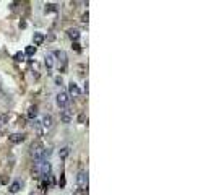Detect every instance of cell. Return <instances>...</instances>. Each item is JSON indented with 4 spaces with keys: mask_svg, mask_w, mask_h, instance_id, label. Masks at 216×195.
<instances>
[{
    "mask_svg": "<svg viewBox=\"0 0 216 195\" xmlns=\"http://www.w3.org/2000/svg\"><path fill=\"white\" fill-rule=\"evenodd\" d=\"M31 153L36 161H39V159H44V145L42 143H34L33 148H31Z\"/></svg>",
    "mask_w": 216,
    "mask_h": 195,
    "instance_id": "cell-1",
    "label": "cell"
},
{
    "mask_svg": "<svg viewBox=\"0 0 216 195\" xmlns=\"http://www.w3.org/2000/svg\"><path fill=\"white\" fill-rule=\"evenodd\" d=\"M77 184L80 187H86L88 189V173L86 171H80L77 174Z\"/></svg>",
    "mask_w": 216,
    "mask_h": 195,
    "instance_id": "cell-2",
    "label": "cell"
},
{
    "mask_svg": "<svg viewBox=\"0 0 216 195\" xmlns=\"http://www.w3.org/2000/svg\"><path fill=\"white\" fill-rule=\"evenodd\" d=\"M52 55L59 59V62H60V70H65V67H67V54L64 52V50H55Z\"/></svg>",
    "mask_w": 216,
    "mask_h": 195,
    "instance_id": "cell-3",
    "label": "cell"
},
{
    "mask_svg": "<svg viewBox=\"0 0 216 195\" xmlns=\"http://www.w3.org/2000/svg\"><path fill=\"white\" fill-rule=\"evenodd\" d=\"M55 101H57V106L59 107H65L68 104V94L65 93V91H60V93L57 94Z\"/></svg>",
    "mask_w": 216,
    "mask_h": 195,
    "instance_id": "cell-4",
    "label": "cell"
},
{
    "mask_svg": "<svg viewBox=\"0 0 216 195\" xmlns=\"http://www.w3.org/2000/svg\"><path fill=\"white\" fill-rule=\"evenodd\" d=\"M68 91H70V94H72L73 97H78L80 94H81V91H80L78 85H77V83H73V82L68 85Z\"/></svg>",
    "mask_w": 216,
    "mask_h": 195,
    "instance_id": "cell-5",
    "label": "cell"
},
{
    "mask_svg": "<svg viewBox=\"0 0 216 195\" xmlns=\"http://www.w3.org/2000/svg\"><path fill=\"white\" fill-rule=\"evenodd\" d=\"M44 39H45V36L42 33H34L33 34V42H34V47L36 46H41L42 42H44Z\"/></svg>",
    "mask_w": 216,
    "mask_h": 195,
    "instance_id": "cell-6",
    "label": "cell"
},
{
    "mask_svg": "<svg viewBox=\"0 0 216 195\" xmlns=\"http://www.w3.org/2000/svg\"><path fill=\"white\" fill-rule=\"evenodd\" d=\"M8 140L11 143H21L23 140H25V135H23V133H11L8 137Z\"/></svg>",
    "mask_w": 216,
    "mask_h": 195,
    "instance_id": "cell-7",
    "label": "cell"
},
{
    "mask_svg": "<svg viewBox=\"0 0 216 195\" xmlns=\"http://www.w3.org/2000/svg\"><path fill=\"white\" fill-rule=\"evenodd\" d=\"M41 125H42V127H45V129H50V127L54 125V119L50 117V116H44V117H42Z\"/></svg>",
    "mask_w": 216,
    "mask_h": 195,
    "instance_id": "cell-8",
    "label": "cell"
},
{
    "mask_svg": "<svg viewBox=\"0 0 216 195\" xmlns=\"http://www.w3.org/2000/svg\"><path fill=\"white\" fill-rule=\"evenodd\" d=\"M44 64H45V67H47V68H52L54 67V55L52 54H45Z\"/></svg>",
    "mask_w": 216,
    "mask_h": 195,
    "instance_id": "cell-9",
    "label": "cell"
},
{
    "mask_svg": "<svg viewBox=\"0 0 216 195\" xmlns=\"http://www.w3.org/2000/svg\"><path fill=\"white\" fill-rule=\"evenodd\" d=\"M67 34H68V38H70L72 41H77V39L80 38V31L78 30H73V28H72V30H68Z\"/></svg>",
    "mask_w": 216,
    "mask_h": 195,
    "instance_id": "cell-10",
    "label": "cell"
},
{
    "mask_svg": "<svg viewBox=\"0 0 216 195\" xmlns=\"http://www.w3.org/2000/svg\"><path fill=\"white\" fill-rule=\"evenodd\" d=\"M60 119H62V122L68 124V122L72 120V116H70V112H68V111H62V114H60Z\"/></svg>",
    "mask_w": 216,
    "mask_h": 195,
    "instance_id": "cell-11",
    "label": "cell"
},
{
    "mask_svg": "<svg viewBox=\"0 0 216 195\" xmlns=\"http://www.w3.org/2000/svg\"><path fill=\"white\" fill-rule=\"evenodd\" d=\"M20 187H21V184H20L18 181H16V182H13V184H11V185L8 187V190H10L11 193H16V192L20 190Z\"/></svg>",
    "mask_w": 216,
    "mask_h": 195,
    "instance_id": "cell-12",
    "label": "cell"
},
{
    "mask_svg": "<svg viewBox=\"0 0 216 195\" xmlns=\"http://www.w3.org/2000/svg\"><path fill=\"white\" fill-rule=\"evenodd\" d=\"M68 154H70V148L68 146H65V148H62V150L59 151V156H60V159H65Z\"/></svg>",
    "mask_w": 216,
    "mask_h": 195,
    "instance_id": "cell-13",
    "label": "cell"
},
{
    "mask_svg": "<svg viewBox=\"0 0 216 195\" xmlns=\"http://www.w3.org/2000/svg\"><path fill=\"white\" fill-rule=\"evenodd\" d=\"M36 116H37V107L36 106L29 107V111H28V117H29V119H36Z\"/></svg>",
    "mask_w": 216,
    "mask_h": 195,
    "instance_id": "cell-14",
    "label": "cell"
},
{
    "mask_svg": "<svg viewBox=\"0 0 216 195\" xmlns=\"http://www.w3.org/2000/svg\"><path fill=\"white\" fill-rule=\"evenodd\" d=\"M34 54H36V47L34 46H28L25 49V55H34Z\"/></svg>",
    "mask_w": 216,
    "mask_h": 195,
    "instance_id": "cell-15",
    "label": "cell"
},
{
    "mask_svg": "<svg viewBox=\"0 0 216 195\" xmlns=\"http://www.w3.org/2000/svg\"><path fill=\"white\" fill-rule=\"evenodd\" d=\"M15 60L16 62H23L25 60V52H16L15 54Z\"/></svg>",
    "mask_w": 216,
    "mask_h": 195,
    "instance_id": "cell-16",
    "label": "cell"
},
{
    "mask_svg": "<svg viewBox=\"0 0 216 195\" xmlns=\"http://www.w3.org/2000/svg\"><path fill=\"white\" fill-rule=\"evenodd\" d=\"M49 11H55V5H54V3L45 5V13H49Z\"/></svg>",
    "mask_w": 216,
    "mask_h": 195,
    "instance_id": "cell-17",
    "label": "cell"
},
{
    "mask_svg": "<svg viewBox=\"0 0 216 195\" xmlns=\"http://www.w3.org/2000/svg\"><path fill=\"white\" fill-rule=\"evenodd\" d=\"M59 185H60V189H64V187H65V176H64V174H62V176H60V181H59Z\"/></svg>",
    "mask_w": 216,
    "mask_h": 195,
    "instance_id": "cell-18",
    "label": "cell"
},
{
    "mask_svg": "<svg viewBox=\"0 0 216 195\" xmlns=\"http://www.w3.org/2000/svg\"><path fill=\"white\" fill-rule=\"evenodd\" d=\"M47 189H49V181H44V182H42V190L47 192Z\"/></svg>",
    "mask_w": 216,
    "mask_h": 195,
    "instance_id": "cell-19",
    "label": "cell"
},
{
    "mask_svg": "<svg viewBox=\"0 0 216 195\" xmlns=\"http://www.w3.org/2000/svg\"><path fill=\"white\" fill-rule=\"evenodd\" d=\"M55 83H57V85H62V78L57 77V78H55Z\"/></svg>",
    "mask_w": 216,
    "mask_h": 195,
    "instance_id": "cell-20",
    "label": "cell"
},
{
    "mask_svg": "<svg viewBox=\"0 0 216 195\" xmlns=\"http://www.w3.org/2000/svg\"><path fill=\"white\" fill-rule=\"evenodd\" d=\"M83 21H84V23H86V21H88V11H86V13H84V15H83Z\"/></svg>",
    "mask_w": 216,
    "mask_h": 195,
    "instance_id": "cell-21",
    "label": "cell"
},
{
    "mask_svg": "<svg viewBox=\"0 0 216 195\" xmlns=\"http://www.w3.org/2000/svg\"><path fill=\"white\" fill-rule=\"evenodd\" d=\"M73 49H75V50H80V44L75 42V44H73Z\"/></svg>",
    "mask_w": 216,
    "mask_h": 195,
    "instance_id": "cell-22",
    "label": "cell"
},
{
    "mask_svg": "<svg viewBox=\"0 0 216 195\" xmlns=\"http://www.w3.org/2000/svg\"><path fill=\"white\" fill-rule=\"evenodd\" d=\"M78 120H80V122H83V120H84V116H83V114H81V116H78Z\"/></svg>",
    "mask_w": 216,
    "mask_h": 195,
    "instance_id": "cell-23",
    "label": "cell"
},
{
    "mask_svg": "<svg viewBox=\"0 0 216 195\" xmlns=\"http://www.w3.org/2000/svg\"><path fill=\"white\" fill-rule=\"evenodd\" d=\"M29 195H39V193H29Z\"/></svg>",
    "mask_w": 216,
    "mask_h": 195,
    "instance_id": "cell-24",
    "label": "cell"
}]
</instances>
